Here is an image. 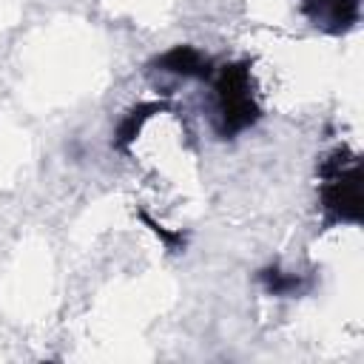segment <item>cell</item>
<instances>
[{
  "label": "cell",
  "instance_id": "cell-5",
  "mask_svg": "<svg viewBox=\"0 0 364 364\" xmlns=\"http://www.w3.org/2000/svg\"><path fill=\"white\" fill-rule=\"evenodd\" d=\"M165 108H168L165 102H139V105H134V108L119 119V125H117L114 148H117V151H128V148L136 142L142 125H145L154 114H159V111H165Z\"/></svg>",
  "mask_w": 364,
  "mask_h": 364
},
{
  "label": "cell",
  "instance_id": "cell-7",
  "mask_svg": "<svg viewBox=\"0 0 364 364\" xmlns=\"http://www.w3.org/2000/svg\"><path fill=\"white\" fill-rule=\"evenodd\" d=\"M142 219H145V225H151V230H154V233H156V236H159V239H162V242H165L171 250L185 247V236H182V233H171V230H165V228H162V225H156V222H154L148 213H142Z\"/></svg>",
  "mask_w": 364,
  "mask_h": 364
},
{
  "label": "cell",
  "instance_id": "cell-1",
  "mask_svg": "<svg viewBox=\"0 0 364 364\" xmlns=\"http://www.w3.org/2000/svg\"><path fill=\"white\" fill-rule=\"evenodd\" d=\"M262 108L256 102V85L250 63H228L213 77V128L222 139H230L256 125Z\"/></svg>",
  "mask_w": 364,
  "mask_h": 364
},
{
  "label": "cell",
  "instance_id": "cell-6",
  "mask_svg": "<svg viewBox=\"0 0 364 364\" xmlns=\"http://www.w3.org/2000/svg\"><path fill=\"white\" fill-rule=\"evenodd\" d=\"M259 284L264 287V293H270V296H293V293H299L301 290V276H296V273H287V270H282V267H264V270H259Z\"/></svg>",
  "mask_w": 364,
  "mask_h": 364
},
{
  "label": "cell",
  "instance_id": "cell-3",
  "mask_svg": "<svg viewBox=\"0 0 364 364\" xmlns=\"http://www.w3.org/2000/svg\"><path fill=\"white\" fill-rule=\"evenodd\" d=\"M301 14L324 34H344L358 23L361 0H301Z\"/></svg>",
  "mask_w": 364,
  "mask_h": 364
},
{
  "label": "cell",
  "instance_id": "cell-4",
  "mask_svg": "<svg viewBox=\"0 0 364 364\" xmlns=\"http://www.w3.org/2000/svg\"><path fill=\"white\" fill-rule=\"evenodd\" d=\"M154 65L168 74H179V77H196V80L210 77V60L193 46H173L165 54H159Z\"/></svg>",
  "mask_w": 364,
  "mask_h": 364
},
{
  "label": "cell",
  "instance_id": "cell-2",
  "mask_svg": "<svg viewBox=\"0 0 364 364\" xmlns=\"http://www.w3.org/2000/svg\"><path fill=\"white\" fill-rule=\"evenodd\" d=\"M318 202L327 222H350L361 219V168L358 156L347 148H336L318 165Z\"/></svg>",
  "mask_w": 364,
  "mask_h": 364
}]
</instances>
